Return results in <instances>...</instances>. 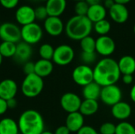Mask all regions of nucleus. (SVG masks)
Wrapping results in <instances>:
<instances>
[{"instance_id": "f257e3e1", "label": "nucleus", "mask_w": 135, "mask_h": 134, "mask_svg": "<svg viewBox=\"0 0 135 134\" xmlns=\"http://www.w3.org/2000/svg\"><path fill=\"white\" fill-rule=\"evenodd\" d=\"M120 77L118 62L110 57L99 60L93 68V80L101 87L115 85Z\"/></svg>"}, {"instance_id": "f03ea898", "label": "nucleus", "mask_w": 135, "mask_h": 134, "mask_svg": "<svg viewBox=\"0 0 135 134\" xmlns=\"http://www.w3.org/2000/svg\"><path fill=\"white\" fill-rule=\"evenodd\" d=\"M17 124L21 134H41L44 131V118L34 109L23 111L18 118Z\"/></svg>"}, {"instance_id": "7ed1b4c3", "label": "nucleus", "mask_w": 135, "mask_h": 134, "mask_svg": "<svg viewBox=\"0 0 135 134\" xmlns=\"http://www.w3.org/2000/svg\"><path fill=\"white\" fill-rule=\"evenodd\" d=\"M93 29V24L87 16L75 15L68 20L65 26L66 36L72 40H81L90 36Z\"/></svg>"}, {"instance_id": "20e7f679", "label": "nucleus", "mask_w": 135, "mask_h": 134, "mask_svg": "<svg viewBox=\"0 0 135 134\" xmlns=\"http://www.w3.org/2000/svg\"><path fill=\"white\" fill-rule=\"evenodd\" d=\"M44 87V79L36 73H32L25 77L21 85V91L25 97L35 98L42 92Z\"/></svg>"}, {"instance_id": "39448f33", "label": "nucleus", "mask_w": 135, "mask_h": 134, "mask_svg": "<svg viewBox=\"0 0 135 134\" xmlns=\"http://www.w3.org/2000/svg\"><path fill=\"white\" fill-rule=\"evenodd\" d=\"M75 56L74 50L68 44H61L55 48L52 62L57 66H65L70 64Z\"/></svg>"}, {"instance_id": "423d86ee", "label": "nucleus", "mask_w": 135, "mask_h": 134, "mask_svg": "<svg viewBox=\"0 0 135 134\" xmlns=\"http://www.w3.org/2000/svg\"><path fill=\"white\" fill-rule=\"evenodd\" d=\"M21 39L30 44H36L39 43L43 37V29L40 24L36 22L22 26L21 28Z\"/></svg>"}, {"instance_id": "0eeeda50", "label": "nucleus", "mask_w": 135, "mask_h": 134, "mask_svg": "<svg viewBox=\"0 0 135 134\" xmlns=\"http://www.w3.org/2000/svg\"><path fill=\"white\" fill-rule=\"evenodd\" d=\"M72 79L74 82L81 87L94 81L93 68L90 66L81 64L77 66L72 72Z\"/></svg>"}, {"instance_id": "6e6552de", "label": "nucleus", "mask_w": 135, "mask_h": 134, "mask_svg": "<svg viewBox=\"0 0 135 134\" xmlns=\"http://www.w3.org/2000/svg\"><path fill=\"white\" fill-rule=\"evenodd\" d=\"M122 90L116 84L102 87L100 99L105 105L112 107L122 101Z\"/></svg>"}, {"instance_id": "1a4fd4ad", "label": "nucleus", "mask_w": 135, "mask_h": 134, "mask_svg": "<svg viewBox=\"0 0 135 134\" xmlns=\"http://www.w3.org/2000/svg\"><path fill=\"white\" fill-rule=\"evenodd\" d=\"M0 39L5 42L17 43L21 39V28L14 23L4 22L0 25Z\"/></svg>"}, {"instance_id": "9d476101", "label": "nucleus", "mask_w": 135, "mask_h": 134, "mask_svg": "<svg viewBox=\"0 0 135 134\" xmlns=\"http://www.w3.org/2000/svg\"><path fill=\"white\" fill-rule=\"evenodd\" d=\"M116 45L109 36H100L96 39V52L104 58L110 57L115 51Z\"/></svg>"}, {"instance_id": "9b49d317", "label": "nucleus", "mask_w": 135, "mask_h": 134, "mask_svg": "<svg viewBox=\"0 0 135 134\" xmlns=\"http://www.w3.org/2000/svg\"><path fill=\"white\" fill-rule=\"evenodd\" d=\"M81 102L80 96L74 92H66L60 99L61 107L68 114L79 111Z\"/></svg>"}, {"instance_id": "f8f14e48", "label": "nucleus", "mask_w": 135, "mask_h": 134, "mask_svg": "<svg viewBox=\"0 0 135 134\" xmlns=\"http://www.w3.org/2000/svg\"><path fill=\"white\" fill-rule=\"evenodd\" d=\"M16 21L22 26L35 22V9L28 5H24L16 10L15 12Z\"/></svg>"}, {"instance_id": "ddd939ff", "label": "nucleus", "mask_w": 135, "mask_h": 134, "mask_svg": "<svg viewBox=\"0 0 135 134\" xmlns=\"http://www.w3.org/2000/svg\"><path fill=\"white\" fill-rule=\"evenodd\" d=\"M44 27L47 33L51 36H60L65 29L64 24L59 17L49 16L44 21Z\"/></svg>"}, {"instance_id": "4468645a", "label": "nucleus", "mask_w": 135, "mask_h": 134, "mask_svg": "<svg viewBox=\"0 0 135 134\" xmlns=\"http://www.w3.org/2000/svg\"><path fill=\"white\" fill-rule=\"evenodd\" d=\"M17 91V84L13 80L7 78L0 81V98L6 100L15 98Z\"/></svg>"}, {"instance_id": "2eb2a0df", "label": "nucleus", "mask_w": 135, "mask_h": 134, "mask_svg": "<svg viewBox=\"0 0 135 134\" xmlns=\"http://www.w3.org/2000/svg\"><path fill=\"white\" fill-rule=\"evenodd\" d=\"M111 113L115 119L123 122L131 117L132 114V108L128 103L120 101L112 107Z\"/></svg>"}, {"instance_id": "dca6fc26", "label": "nucleus", "mask_w": 135, "mask_h": 134, "mask_svg": "<svg viewBox=\"0 0 135 134\" xmlns=\"http://www.w3.org/2000/svg\"><path fill=\"white\" fill-rule=\"evenodd\" d=\"M108 10L112 20L115 23L123 24L129 18V10L126 5L115 3Z\"/></svg>"}, {"instance_id": "f3484780", "label": "nucleus", "mask_w": 135, "mask_h": 134, "mask_svg": "<svg viewBox=\"0 0 135 134\" xmlns=\"http://www.w3.org/2000/svg\"><path fill=\"white\" fill-rule=\"evenodd\" d=\"M32 55V45L24 41L17 43L16 51L13 56V58L16 62L21 64H25V62L29 61Z\"/></svg>"}, {"instance_id": "a211bd4d", "label": "nucleus", "mask_w": 135, "mask_h": 134, "mask_svg": "<svg viewBox=\"0 0 135 134\" xmlns=\"http://www.w3.org/2000/svg\"><path fill=\"white\" fill-rule=\"evenodd\" d=\"M65 126L70 133H77L85 126V117L79 111L68 114L66 118Z\"/></svg>"}, {"instance_id": "6ab92c4d", "label": "nucleus", "mask_w": 135, "mask_h": 134, "mask_svg": "<svg viewBox=\"0 0 135 134\" xmlns=\"http://www.w3.org/2000/svg\"><path fill=\"white\" fill-rule=\"evenodd\" d=\"M45 6L48 16L59 17L66 8V0H47Z\"/></svg>"}, {"instance_id": "aec40b11", "label": "nucleus", "mask_w": 135, "mask_h": 134, "mask_svg": "<svg viewBox=\"0 0 135 134\" xmlns=\"http://www.w3.org/2000/svg\"><path fill=\"white\" fill-rule=\"evenodd\" d=\"M53 70L54 64L51 60L40 58L35 62V73L43 79L51 75L53 72Z\"/></svg>"}, {"instance_id": "412c9836", "label": "nucleus", "mask_w": 135, "mask_h": 134, "mask_svg": "<svg viewBox=\"0 0 135 134\" xmlns=\"http://www.w3.org/2000/svg\"><path fill=\"white\" fill-rule=\"evenodd\" d=\"M121 75L131 74L135 73V58L131 55L122 56L117 62Z\"/></svg>"}, {"instance_id": "4be33fe9", "label": "nucleus", "mask_w": 135, "mask_h": 134, "mask_svg": "<svg viewBox=\"0 0 135 134\" xmlns=\"http://www.w3.org/2000/svg\"><path fill=\"white\" fill-rule=\"evenodd\" d=\"M107 15V9L102 4L90 6L87 13V17L93 22V24L105 19Z\"/></svg>"}, {"instance_id": "5701e85b", "label": "nucleus", "mask_w": 135, "mask_h": 134, "mask_svg": "<svg viewBox=\"0 0 135 134\" xmlns=\"http://www.w3.org/2000/svg\"><path fill=\"white\" fill-rule=\"evenodd\" d=\"M102 87L95 81H93L82 88V96L84 100H97L100 99V92Z\"/></svg>"}, {"instance_id": "b1692460", "label": "nucleus", "mask_w": 135, "mask_h": 134, "mask_svg": "<svg viewBox=\"0 0 135 134\" xmlns=\"http://www.w3.org/2000/svg\"><path fill=\"white\" fill-rule=\"evenodd\" d=\"M17 122L11 118H4L0 120V134H19Z\"/></svg>"}, {"instance_id": "393cba45", "label": "nucleus", "mask_w": 135, "mask_h": 134, "mask_svg": "<svg viewBox=\"0 0 135 134\" xmlns=\"http://www.w3.org/2000/svg\"><path fill=\"white\" fill-rule=\"evenodd\" d=\"M99 110V103L97 100H84L81 102L79 112L84 116L94 115Z\"/></svg>"}, {"instance_id": "a878e982", "label": "nucleus", "mask_w": 135, "mask_h": 134, "mask_svg": "<svg viewBox=\"0 0 135 134\" xmlns=\"http://www.w3.org/2000/svg\"><path fill=\"white\" fill-rule=\"evenodd\" d=\"M17 43L2 41L0 45V54L2 58H13Z\"/></svg>"}, {"instance_id": "bb28decb", "label": "nucleus", "mask_w": 135, "mask_h": 134, "mask_svg": "<svg viewBox=\"0 0 135 134\" xmlns=\"http://www.w3.org/2000/svg\"><path fill=\"white\" fill-rule=\"evenodd\" d=\"M111 23L106 19L101 20L93 24L94 31L100 36H107L108 32L111 31Z\"/></svg>"}, {"instance_id": "cd10ccee", "label": "nucleus", "mask_w": 135, "mask_h": 134, "mask_svg": "<svg viewBox=\"0 0 135 134\" xmlns=\"http://www.w3.org/2000/svg\"><path fill=\"white\" fill-rule=\"evenodd\" d=\"M80 46L83 52H96V39L91 36H88L80 40Z\"/></svg>"}, {"instance_id": "c85d7f7f", "label": "nucleus", "mask_w": 135, "mask_h": 134, "mask_svg": "<svg viewBox=\"0 0 135 134\" xmlns=\"http://www.w3.org/2000/svg\"><path fill=\"white\" fill-rule=\"evenodd\" d=\"M55 48L50 43H44L39 48V54L40 58L52 61Z\"/></svg>"}, {"instance_id": "c756f323", "label": "nucleus", "mask_w": 135, "mask_h": 134, "mask_svg": "<svg viewBox=\"0 0 135 134\" xmlns=\"http://www.w3.org/2000/svg\"><path fill=\"white\" fill-rule=\"evenodd\" d=\"M115 134H135V127L131 123L123 121L116 125Z\"/></svg>"}, {"instance_id": "7c9ffc66", "label": "nucleus", "mask_w": 135, "mask_h": 134, "mask_svg": "<svg viewBox=\"0 0 135 134\" xmlns=\"http://www.w3.org/2000/svg\"><path fill=\"white\" fill-rule=\"evenodd\" d=\"M97 52H83L81 53V60L82 62V64L90 66L92 64H94L97 62Z\"/></svg>"}, {"instance_id": "2f4dec72", "label": "nucleus", "mask_w": 135, "mask_h": 134, "mask_svg": "<svg viewBox=\"0 0 135 134\" xmlns=\"http://www.w3.org/2000/svg\"><path fill=\"white\" fill-rule=\"evenodd\" d=\"M89 6L87 4L85 1H80L77 2L74 6V11L76 15L78 16H86Z\"/></svg>"}, {"instance_id": "473e14b6", "label": "nucleus", "mask_w": 135, "mask_h": 134, "mask_svg": "<svg viewBox=\"0 0 135 134\" xmlns=\"http://www.w3.org/2000/svg\"><path fill=\"white\" fill-rule=\"evenodd\" d=\"M115 129L116 125L112 122H104L103 123L99 130L100 134H115Z\"/></svg>"}, {"instance_id": "72a5a7b5", "label": "nucleus", "mask_w": 135, "mask_h": 134, "mask_svg": "<svg viewBox=\"0 0 135 134\" xmlns=\"http://www.w3.org/2000/svg\"><path fill=\"white\" fill-rule=\"evenodd\" d=\"M35 9V16H36V19L40 20V21H43V20H46L49 16L46 9L45 6H37Z\"/></svg>"}, {"instance_id": "f704fd0d", "label": "nucleus", "mask_w": 135, "mask_h": 134, "mask_svg": "<svg viewBox=\"0 0 135 134\" xmlns=\"http://www.w3.org/2000/svg\"><path fill=\"white\" fill-rule=\"evenodd\" d=\"M23 72L24 73H25V76L35 73V62L28 61L23 64Z\"/></svg>"}, {"instance_id": "c9c22d12", "label": "nucleus", "mask_w": 135, "mask_h": 134, "mask_svg": "<svg viewBox=\"0 0 135 134\" xmlns=\"http://www.w3.org/2000/svg\"><path fill=\"white\" fill-rule=\"evenodd\" d=\"M77 134H100L97 130L93 128V126H84L78 133Z\"/></svg>"}, {"instance_id": "e433bc0d", "label": "nucleus", "mask_w": 135, "mask_h": 134, "mask_svg": "<svg viewBox=\"0 0 135 134\" xmlns=\"http://www.w3.org/2000/svg\"><path fill=\"white\" fill-rule=\"evenodd\" d=\"M19 0H0V4L6 9H13L17 6Z\"/></svg>"}, {"instance_id": "4c0bfd02", "label": "nucleus", "mask_w": 135, "mask_h": 134, "mask_svg": "<svg viewBox=\"0 0 135 134\" xmlns=\"http://www.w3.org/2000/svg\"><path fill=\"white\" fill-rule=\"evenodd\" d=\"M8 106H7V101L4 99L0 98V115H4L8 111Z\"/></svg>"}, {"instance_id": "58836bf2", "label": "nucleus", "mask_w": 135, "mask_h": 134, "mask_svg": "<svg viewBox=\"0 0 135 134\" xmlns=\"http://www.w3.org/2000/svg\"><path fill=\"white\" fill-rule=\"evenodd\" d=\"M54 134H70V131L69 130V129L64 125V126H59L55 131Z\"/></svg>"}, {"instance_id": "ea45409f", "label": "nucleus", "mask_w": 135, "mask_h": 134, "mask_svg": "<svg viewBox=\"0 0 135 134\" xmlns=\"http://www.w3.org/2000/svg\"><path fill=\"white\" fill-rule=\"evenodd\" d=\"M122 80L125 85H131L134 81V77H133V75H131V74L123 75Z\"/></svg>"}, {"instance_id": "a19ab883", "label": "nucleus", "mask_w": 135, "mask_h": 134, "mask_svg": "<svg viewBox=\"0 0 135 134\" xmlns=\"http://www.w3.org/2000/svg\"><path fill=\"white\" fill-rule=\"evenodd\" d=\"M7 101V106H8V109H15L17 106V101L16 100V98H12L9 99Z\"/></svg>"}, {"instance_id": "79ce46f5", "label": "nucleus", "mask_w": 135, "mask_h": 134, "mask_svg": "<svg viewBox=\"0 0 135 134\" xmlns=\"http://www.w3.org/2000/svg\"><path fill=\"white\" fill-rule=\"evenodd\" d=\"M115 1L114 0H104V6L106 8V9H110L114 4H115Z\"/></svg>"}, {"instance_id": "37998d69", "label": "nucleus", "mask_w": 135, "mask_h": 134, "mask_svg": "<svg viewBox=\"0 0 135 134\" xmlns=\"http://www.w3.org/2000/svg\"><path fill=\"white\" fill-rule=\"evenodd\" d=\"M130 97H131V100H132V102H134L135 103V84L132 86V88H131Z\"/></svg>"}, {"instance_id": "c03bdc74", "label": "nucleus", "mask_w": 135, "mask_h": 134, "mask_svg": "<svg viewBox=\"0 0 135 134\" xmlns=\"http://www.w3.org/2000/svg\"><path fill=\"white\" fill-rule=\"evenodd\" d=\"M87 4L90 6H94V5H97V4H101V0H85Z\"/></svg>"}, {"instance_id": "a18cd8bd", "label": "nucleus", "mask_w": 135, "mask_h": 134, "mask_svg": "<svg viewBox=\"0 0 135 134\" xmlns=\"http://www.w3.org/2000/svg\"><path fill=\"white\" fill-rule=\"evenodd\" d=\"M115 3L118 4H122V5H126L127 3H129L131 0H114Z\"/></svg>"}, {"instance_id": "49530a36", "label": "nucleus", "mask_w": 135, "mask_h": 134, "mask_svg": "<svg viewBox=\"0 0 135 134\" xmlns=\"http://www.w3.org/2000/svg\"><path fill=\"white\" fill-rule=\"evenodd\" d=\"M41 134H54V133L51 132V131H47V130H44Z\"/></svg>"}, {"instance_id": "de8ad7c7", "label": "nucleus", "mask_w": 135, "mask_h": 134, "mask_svg": "<svg viewBox=\"0 0 135 134\" xmlns=\"http://www.w3.org/2000/svg\"><path fill=\"white\" fill-rule=\"evenodd\" d=\"M2 59H3V58H2V56L1 55V54H0V66L2 65Z\"/></svg>"}, {"instance_id": "09e8293b", "label": "nucleus", "mask_w": 135, "mask_h": 134, "mask_svg": "<svg viewBox=\"0 0 135 134\" xmlns=\"http://www.w3.org/2000/svg\"><path fill=\"white\" fill-rule=\"evenodd\" d=\"M73 1H75V2H80V1H85V0H73Z\"/></svg>"}, {"instance_id": "8fccbe9b", "label": "nucleus", "mask_w": 135, "mask_h": 134, "mask_svg": "<svg viewBox=\"0 0 135 134\" xmlns=\"http://www.w3.org/2000/svg\"><path fill=\"white\" fill-rule=\"evenodd\" d=\"M133 29H134V34H135V24H134V28H133Z\"/></svg>"}, {"instance_id": "3c124183", "label": "nucleus", "mask_w": 135, "mask_h": 134, "mask_svg": "<svg viewBox=\"0 0 135 134\" xmlns=\"http://www.w3.org/2000/svg\"><path fill=\"white\" fill-rule=\"evenodd\" d=\"M41 1H46V2H47V0H41Z\"/></svg>"}, {"instance_id": "603ef678", "label": "nucleus", "mask_w": 135, "mask_h": 134, "mask_svg": "<svg viewBox=\"0 0 135 134\" xmlns=\"http://www.w3.org/2000/svg\"><path fill=\"white\" fill-rule=\"evenodd\" d=\"M0 45H1V43H0Z\"/></svg>"}]
</instances>
